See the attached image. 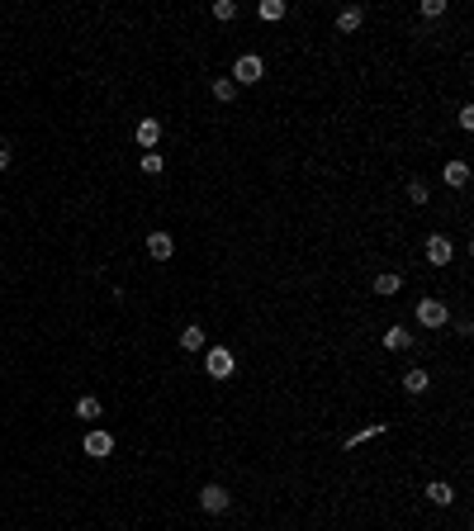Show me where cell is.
<instances>
[{"label":"cell","mask_w":474,"mask_h":531,"mask_svg":"<svg viewBox=\"0 0 474 531\" xmlns=\"http://www.w3.org/2000/svg\"><path fill=\"white\" fill-rule=\"evenodd\" d=\"M261 76H265V62L256 53H242L233 62V76H228V81H233V85H256Z\"/></svg>","instance_id":"1"},{"label":"cell","mask_w":474,"mask_h":531,"mask_svg":"<svg viewBox=\"0 0 474 531\" xmlns=\"http://www.w3.org/2000/svg\"><path fill=\"white\" fill-rule=\"evenodd\" d=\"M446 318H450V309L441 304V299H422L418 304V322L422 327H446Z\"/></svg>","instance_id":"2"},{"label":"cell","mask_w":474,"mask_h":531,"mask_svg":"<svg viewBox=\"0 0 474 531\" xmlns=\"http://www.w3.org/2000/svg\"><path fill=\"white\" fill-rule=\"evenodd\" d=\"M204 370H209L213 379H228V375H233V351H228V346H213L209 356H204Z\"/></svg>","instance_id":"3"},{"label":"cell","mask_w":474,"mask_h":531,"mask_svg":"<svg viewBox=\"0 0 474 531\" xmlns=\"http://www.w3.org/2000/svg\"><path fill=\"white\" fill-rule=\"evenodd\" d=\"M228 503H233V498H228L223 484H204V489H199V507H204V512H228Z\"/></svg>","instance_id":"4"},{"label":"cell","mask_w":474,"mask_h":531,"mask_svg":"<svg viewBox=\"0 0 474 531\" xmlns=\"http://www.w3.org/2000/svg\"><path fill=\"white\" fill-rule=\"evenodd\" d=\"M450 256H455L450 238H446V233H432V238H427V261H432V266H450Z\"/></svg>","instance_id":"5"},{"label":"cell","mask_w":474,"mask_h":531,"mask_svg":"<svg viewBox=\"0 0 474 531\" xmlns=\"http://www.w3.org/2000/svg\"><path fill=\"white\" fill-rule=\"evenodd\" d=\"M109 451H114V436H109V432H100V427H95V432H85V455L105 460Z\"/></svg>","instance_id":"6"},{"label":"cell","mask_w":474,"mask_h":531,"mask_svg":"<svg viewBox=\"0 0 474 531\" xmlns=\"http://www.w3.org/2000/svg\"><path fill=\"white\" fill-rule=\"evenodd\" d=\"M171 252H176L171 233H147V256L152 261H171Z\"/></svg>","instance_id":"7"},{"label":"cell","mask_w":474,"mask_h":531,"mask_svg":"<svg viewBox=\"0 0 474 531\" xmlns=\"http://www.w3.org/2000/svg\"><path fill=\"white\" fill-rule=\"evenodd\" d=\"M157 142H161V124H157V119H142V124H138V147L152 152Z\"/></svg>","instance_id":"8"},{"label":"cell","mask_w":474,"mask_h":531,"mask_svg":"<svg viewBox=\"0 0 474 531\" xmlns=\"http://www.w3.org/2000/svg\"><path fill=\"white\" fill-rule=\"evenodd\" d=\"M441 176H446V186H455V190L470 186V166H465V161H446V166H441Z\"/></svg>","instance_id":"9"},{"label":"cell","mask_w":474,"mask_h":531,"mask_svg":"<svg viewBox=\"0 0 474 531\" xmlns=\"http://www.w3.org/2000/svg\"><path fill=\"white\" fill-rule=\"evenodd\" d=\"M427 498H432L436 507H450L455 503V489H450L446 479H436V484H427Z\"/></svg>","instance_id":"10"},{"label":"cell","mask_w":474,"mask_h":531,"mask_svg":"<svg viewBox=\"0 0 474 531\" xmlns=\"http://www.w3.org/2000/svg\"><path fill=\"white\" fill-rule=\"evenodd\" d=\"M427 384H432V375L422 370V366H413V370L403 375V389H408V394H427Z\"/></svg>","instance_id":"11"},{"label":"cell","mask_w":474,"mask_h":531,"mask_svg":"<svg viewBox=\"0 0 474 531\" xmlns=\"http://www.w3.org/2000/svg\"><path fill=\"white\" fill-rule=\"evenodd\" d=\"M398 285H403V280H398L394 270H379V275H375V294H384V299L398 294Z\"/></svg>","instance_id":"12"},{"label":"cell","mask_w":474,"mask_h":531,"mask_svg":"<svg viewBox=\"0 0 474 531\" xmlns=\"http://www.w3.org/2000/svg\"><path fill=\"white\" fill-rule=\"evenodd\" d=\"M366 24V15H361V10H356V5H351V10H342V15H337V28H342V33H356V28Z\"/></svg>","instance_id":"13"},{"label":"cell","mask_w":474,"mask_h":531,"mask_svg":"<svg viewBox=\"0 0 474 531\" xmlns=\"http://www.w3.org/2000/svg\"><path fill=\"white\" fill-rule=\"evenodd\" d=\"M384 346H389V351H403V346H413V337H408V327H389V332H384Z\"/></svg>","instance_id":"14"},{"label":"cell","mask_w":474,"mask_h":531,"mask_svg":"<svg viewBox=\"0 0 474 531\" xmlns=\"http://www.w3.org/2000/svg\"><path fill=\"white\" fill-rule=\"evenodd\" d=\"M213 100H218V105H233V100H237V85L228 76H218V81H213Z\"/></svg>","instance_id":"15"},{"label":"cell","mask_w":474,"mask_h":531,"mask_svg":"<svg viewBox=\"0 0 474 531\" xmlns=\"http://www.w3.org/2000/svg\"><path fill=\"white\" fill-rule=\"evenodd\" d=\"M100 413H105V408H100V398H90V394H85V398L76 403V418H85V423H95Z\"/></svg>","instance_id":"16"},{"label":"cell","mask_w":474,"mask_h":531,"mask_svg":"<svg viewBox=\"0 0 474 531\" xmlns=\"http://www.w3.org/2000/svg\"><path fill=\"white\" fill-rule=\"evenodd\" d=\"M181 346H185V351H204V327H185Z\"/></svg>","instance_id":"17"},{"label":"cell","mask_w":474,"mask_h":531,"mask_svg":"<svg viewBox=\"0 0 474 531\" xmlns=\"http://www.w3.org/2000/svg\"><path fill=\"white\" fill-rule=\"evenodd\" d=\"M379 432H384V423H370V427H361L356 436H346V451H351V446H361V441H370V436H379Z\"/></svg>","instance_id":"18"},{"label":"cell","mask_w":474,"mask_h":531,"mask_svg":"<svg viewBox=\"0 0 474 531\" xmlns=\"http://www.w3.org/2000/svg\"><path fill=\"white\" fill-rule=\"evenodd\" d=\"M213 19H223V24L237 19V5H233V0H213Z\"/></svg>","instance_id":"19"},{"label":"cell","mask_w":474,"mask_h":531,"mask_svg":"<svg viewBox=\"0 0 474 531\" xmlns=\"http://www.w3.org/2000/svg\"><path fill=\"white\" fill-rule=\"evenodd\" d=\"M261 19H285V0H261Z\"/></svg>","instance_id":"20"},{"label":"cell","mask_w":474,"mask_h":531,"mask_svg":"<svg viewBox=\"0 0 474 531\" xmlns=\"http://www.w3.org/2000/svg\"><path fill=\"white\" fill-rule=\"evenodd\" d=\"M142 171H147V176H161V152H142Z\"/></svg>","instance_id":"21"},{"label":"cell","mask_w":474,"mask_h":531,"mask_svg":"<svg viewBox=\"0 0 474 531\" xmlns=\"http://www.w3.org/2000/svg\"><path fill=\"white\" fill-rule=\"evenodd\" d=\"M427 195H432V190L422 186V181H408V199H413V204H427Z\"/></svg>","instance_id":"22"},{"label":"cell","mask_w":474,"mask_h":531,"mask_svg":"<svg viewBox=\"0 0 474 531\" xmlns=\"http://www.w3.org/2000/svg\"><path fill=\"white\" fill-rule=\"evenodd\" d=\"M422 15H427V19H436V15H446V0H422Z\"/></svg>","instance_id":"23"},{"label":"cell","mask_w":474,"mask_h":531,"mask_svg":"<svg viewBox=\"0 0 474 531\" xmlns=\"http://www.w3.org/2000/svg\"><path fill=\"white\" fill-rule=\"evenodd\" d=\"M5 166H10V147L0 142V171H5Z\"/></svg>","instance_id":"24"}]
</instances>
